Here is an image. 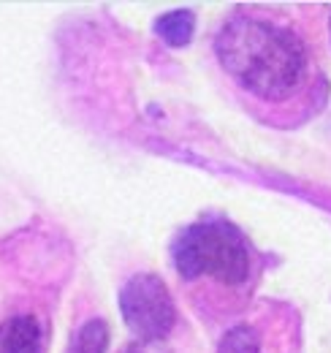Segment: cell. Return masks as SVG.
<instances>
[{
    "mask_svg": "<svg viewBox=\"0 0 331 353\" xmlns=\"http://www.w3.org/2000/svg\"><path fill=\"white\" fill-rule=\"evenodd\" d=\"M214 52L220 65L263 101H283L301 88L307 74L304 41L274 22L234 17L217 33Z\"/></svg>",
    "mask_w": 331,
    "mask_h": 353,
    "instance_id": "obj_1",
    "label": "cell"
},
{
    "mask_svg": "<svg viewBox=\"0 0 331 353\" xmlns=\"http://www.w3.org/2000/svg\"><path fill=\"white\" fill-rule=\"evenodd\" d=\"M174 266L185 280L209 277L220 285L237 288L250 280V248L245 236L223 221L196 223L185 228L171 248Z\"/></svg>",
    "mask_w": 331,
    "mask_h": 353,
    "instance_id": "obj_2",
    "label": "cell"
},
{
    "mask_svg": "<svg viewBox=\"0 0 331 353\" xmlns=\"http://www.w3.org/2000/svg\"><path fill=\"white\" fill-rule=\"evenodd\" d=\"M120 312L141 343H161L177 326V302L155 272L133 274L120 291Z\"/></svg>",
    "mask_w": 331,
    "mask_h": 353,
    "instance_id": "obj_3",
    "label": "cell"
},
{
    "mask_svg": "<svg viewBox=\"0 0 331 353\" xmlns=\"http://www.w3.org/2000/svg\"><path fill=\"white\" fill-rule=\"evenodd\" d=\"M0 353H43V329L36 315H14L0 329Z\"/></svg>",
    "mask_w": 331,
    "mask_h": 353,
    "instance_id": "obj_4",
    "label": "cell"
},
{
    "mask_svg": "<svg viewBox=\"0 0 331 353\" xmlns=\"http://www.w3.org/2000/svg\"><path fill=\"white\" fill-rule=\"evenodd\" d=\"M196 30V17L188 8L168 11L155 19V36L168 46H188Z\"/></svg>",
    "mask_w": 331,
    "mask_h": 353,
    "instance_id": "obj_5",
    "label": "cell"
},
{
    "mask_svg": "<svg viewBox=\"0 0 331 353\" xmlns=\"http://www.w3.org/2000/svg\"><path fill=\"white\" fill-rule=\"evenodd\" d=\"M106 348H109V326L106 321L92 318L74 332L68 353H106Z\"/></svg>",
    "mask_w": 331,
    "mask_h": 353,
    "instance_id": "obj_6",
    "label": "cell"
},
{
    "mask_svg": "<svg viewBox=\"0 0 331 353\" xmlns=\"http://www.w3.org/2000/svg\"><path fill=\"white\" fill-rule=\"evenodd\" d=\"M217 353H263L261 351V337L252 326H237L231 329L220 345H217Z\"/></svg>",
    "mask_w": 331,
    "mask_h": 353,
    "instance_id": "obj_7",
    "label": "cell"
},
{
    "mask_svg": "<svg viewBox=\"0 0 331 353\" xmlns=\"http://www.w3.org/2000/svg\"><path fill=\"white\" fill-rule=\"evenodd\" d=\"M125 353H166V351H161L155 343H141V340H139V343H133Z\"/></svg>",
    "mask_w": 331,
    "mask_h": 353,
    "instance_id": "obj_8",
    "label": "cell"
},
{
    "mask_svg": "<svg viewBox=\"0 0 331 353\" xmlns=\"http://www.w3.org/2000/svg\"><path fill=\"white\" fill-rule=\"evenodd\" d=\"M329 30H331V19H329Z\"/></svg>",
    "mask_w": 331,
    "mask_h": 353,
    "instance_id": "obj_9",
    "label": "cell"
}]
</instances>
